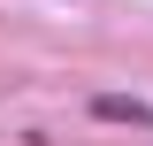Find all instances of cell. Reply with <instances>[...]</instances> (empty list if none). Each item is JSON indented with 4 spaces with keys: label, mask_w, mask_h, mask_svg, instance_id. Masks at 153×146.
I'll return each instance as SVG.
<instances>
[{
    "label": "cell",
    "mask_w": 153,
    "mask_h": 146,
    "mask_svg": "<svg viewBox=\"0 0 153 146\" xmlns=\"http://www.w3.org/2000/svg\"><path fill=\"white\" fill-rule=\"evenodd\" d=\"M84 108H92L100 123H130V131H146V138H153V100H130V92H92Z\"/></svg>",
    "instance_id": "obj_1"
}]
</instances>
